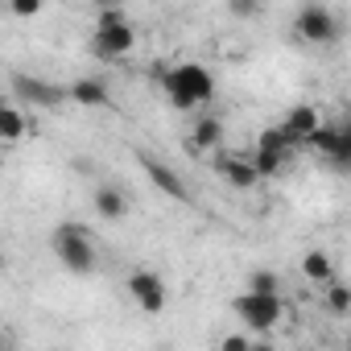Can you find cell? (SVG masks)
Returning a JSON list of instances; mask_svg holds the SVG:
<instances>
[{
	"label": "cell",
	"instance_id": "1",
	"mask_svg": "<svg viewBox=\"0 0 351 351\" xmlns=\"http://www.w3.org/2000/svg\"><path fill=\"white\" fill-rule=\"evenodd\" d=\"M161 91L178 112H195L199 104H207L215 95V79L203 62H178L161 75Z\"/></svg>",
	"mask_w": 351,
	"mask_h": 351
},
{
	"label": "cell",
	"instance_id": "2",
	"mask_svg": "<svg viewBox=\"0 0 351 351\" xmlns=\"http://www.w3.org/2000/svg\"><path fill=\"white\" fill-rule=\"evenodd\" d=\"M132 46H136V34H132L124 9H99L95 34H91V54L104 62H120L132 54Z\"/></svg>",
	"mask_w": 351,
	"mask_h": 351
},
{
	"label": "cell",
	"instance_id": "3",
	"mask_svg": "<svg viewBox=\"0 0 351 351\" xmlns=\"http://www.w3.org/2000/svg\"><path fill=\"white\" fill-rule=\"evenodd\" d=\"M50 248L66 273H79V277L95 273V240L83 223H58V232L50 236Z\"/></svg>",
	"mask_w": 351,
	"mask_h": 351
},
{
	"label": "cell",
	"instance_id": "4",
	"mask_svg": "<svg viewBox=\"0 0 351 351\" xmlns=\"http://www.w3.org/2000/svg\"><path fill=\"white\" fill-rule=\"evenodd\" d=\"M236 314H240L244 326H252V330H273V326L281 322V314H285V302H281V293L244 289V293L236 298Z\"/></svg>",
	"mask_w": 351,
	"mask_h": 351
},
{
	"label": "cell",
	"instance_id": "5",
	"mask_svg": "<svg viewBox=\"0 0 351 351\" xmlns=\"http://www.w3.org/2000/svg\"><path fill=\"white\" fill-rule=\"evenodd\" d=\"M293 29H298V38L310 42V46H330V42H339V34H343L339 17H335L326 5H302Z\"/></svg>",
	"mask_w": 351,
	"mask_h": 351
},
{
	"label": "cell",
	"instance_id": "6",
	"mask_svg": "<svg viewBox=\"0 0 351 351\" xmlns=\"http://www.w3.org/2000/svg\"><path fill=\"white\" fill-rule=\"evenodd\" d=\"M136 165L145 169V178H149L161 195H169L173 203H195V195H191V191H186V182H182V173L173 169V165H165L161 157H153V153L136 149Z\"/></svg>",
	"mask_w": 351,
	"mask_h": 351
},
{
	"label": "cell",
	"instance_id": "7",
	"mask_svg": "<svg viewBox=\"0 0 351 351\" xmlns=\"http://www.w3.org/2000/svg\"><path fill=\"white\" fill-rule=\"evenodd\" d=\"M13 91L34 108H62L66 104V87H58L50 79H38V75H13Z\"/></svg>",
	"mask_w": 351,
	"mask_h": 351
},
{
	"label": "cell",
	"instance_id": "8",
	"mask_svg": "<svg viewBox=\"0 0 351 351\" xmlns=\"http://www.w3.org/2000/svg\"><path fill=\"white\" fill-rule=\"evenodd\" d=\"M128 293H132V302H136L145 314H161V310H165V281H161L153 269H136V273L128 277Z\"/></svg>",
	"mask_w": 351,
	"mask_h": 351
},
{
	"label": "cell",
	"instance_id": "9",
	"mask_svg": "<svg viewBox=\"0 0 351 351\" xmlns=\"http://www.w3.org/2000/svg\"><path fill=\"white\" fill-rule=\"evenodd\" d=\"M215 169L223 173L236 191H252V186L261 182V173L252 169V161H248L244 153H219V157H215Z\"/></svg>",
	"mask_w": 351,
	"mask_h": 351
},
{
	"label": "cell",
	"instance_id": "10",
	"mask_svg": "<svg viewBox=\"0 0 351 351\" xmlns=\"http://www.w3.org/2000/svg\"><path fill=\"white\" fill-rule=\"evenodd\" d=\"M318 124H322L318 108H310V104H298V108H289V112L281 116V124H277V128L289 136V145H302V141H306V136H310Z\"/></svg>",
	"mask_w": 351,
	"mask_h": 351
},
{
	"label": "cell",
	"instance_id": "11",
	"mask_svg": "<svg viewBox=\"0 0 351 351\" xmlns=\"http://www.w3.org/2000/svg\"><path fill=\"white\" fill-rule=\"evenodd\" d=\"M66 99H75L79 108H108L112 104V91L104 79H75L66 87Z\"/></svg>",
	"mask_w": 351,
	"mask_h": 351
},
{
	"label": "cell",
	"instance_id": "12",
	"mask_svg": "<svg viewBox=\"0 0 351 351\" xmlns=\"http://www.w3.org/2000/svg\"><path fill=\"white\" fill-rule=\"evenodd\" d=\"M95 211H99L104 219L120 223V219L128 215V199H124V191H120V186H112V182L95 186Z\"/></svg>",
	"mask_w": 351,
	"mask_h": 351
},
{
	"label": "cell",
	"instance_id": "13",
	"mask_svg": "<svg viewBox=\"0 0 351 351\" xmlns=\"http://www.w3.org/2000/svg\"><path fill=\"white\" fill-rule=\"evenodd\" d=\"M191 145H195V149H219V145H223V120H219V116H203V120H195V128H191Z\"/></svg>",
	"mask_w": 351,
	"mask_h": 351
},
{
	"label": "cell",
	"instance_id": "14",
	"mask_svg": "<svg viewBox=\"0 0 351 351\" xmlns=\"http://www.w3.org/2000/svg\"><path fill=\"white\" fill-rule=\"evenodd\" d=\"M302 277L314 281V285H326V281L335 277L330 256H326V252H306V256H302Z\"/></svg>",
	"mask_w": 351,
	"mask_h": 351
},
{
	"label": "cell",
	"instance_id": "15",
	"mask_svg": "<svg viewBox=\"0 0 351 351\" xmlns=\"http://www.w3.org/2000/svg\"><path fill=\"white\" fill-rule=\"evenodd\" d=\"M326 161H330L335 169H347V165H351V128H339V132H335V141H330V149H326Z\"/></svg>",
	"mask_w": 351,
	"mask_h": 351
},
{
	"label": "cell",
	"instance_id": "16",
	"mask_svg": "<svg viewBox=\"0 0 351 351\" xmlns=\"http://www.w3.org/2000/svg\"><path fill=\"white\" fill-rule=\"evenodd\" d=\"M25 136V112L5 108L0 112V141H21Z\"/></svg>",
	"mask_w": 351,
	"mask_h": 351
},
{
	"label": "cell",
	"instance_id": "17",
	"mask_svg": "<svg viewBox=\"0 0 351 351\" xmlns=\"http://www.w3.org/2000/svg\"><path fill=\"white\" fill-rule=\"evenodd\" d=\"M326 306H330V314H347L351 310V285H343V281H326Z\"/></svg>",
	"mask_w": 351,
	"mask_h": 351
},
{
	"label": "cell",
	"instance_id": "18",
	"mask_svg": "<svg viewBox=\"0 0 351 351\" xmlns=\"http://www.w3.org/2000/svg\"><path fill=\"white\" fill-rule=\"evenodd\" d=\"M256 149H269V153H289L293 157V145H289V136L273 124V128H265L261 132V141H256Z\"/></svg>",
	"mask_w": 351,
	"mask_h": 351
},
{
	"label": "cell",
	"instance_id": "19",
	"mask_svg": "<svg viewBox=\"0 0 351 351\" xmlns=\"http://www.w3.org/2000/svg\"><path fill=\"white\" fill-rule=\"evenodd\" d=\"M248 289H256V293H281V277L273 269H256V273H248Z\"/></svg>",
	"mask_w": 351,
	"mask_h": 351
},
{
	"label": "cell",
	"instance_id": "20",
	"mask_svg": "<svg viewBox=\"0 0 351 351\" xmlns=\"http://www.w3.org/2000/svg\"><path fill=\"white\" fill-rule=\"evenodd\" d=\"M42 5H46V0H9V9H13V17H21V21L38 17V13H42Z\"/></svg>",
	"mask_w": 351,
	"mask_h": 351
},
{
	"label": "cell",
	"instance_id": "21",
	"mask_svg": "<svg viewBox=\"0 0 351 351\" xmlns=\"http://www.w3.org/2000/svg\"><path fill=\"white\" fill-rule=\"evenodd\" d=\"M228 9H232L236 17H256V13L265 9V0H228Z\"/></svg>",
	"mask_w": 351,
	"mask_h": 351
},
{
	"label": "cell",
	"instance_id": "22",
	"mask_svg": "<svg viewBox=\"0 0 351 351\" xmlns=\"http://www.w3.org/2000/svg\"><path fill=\"white\" fill-rule=\"evenodd\" d=\"M219 347H223V351H244V347H252V339H244V335H228Z\"/></svg>",
	"mask_w": 351,
	"mask_h": 351
},
{
	"label": "cell",
	"instance_id": "23",
	"mask_svg": "<svg viewBox=\"0 0 351 351\" xmlns=\"http://www.w3.org/2000/svg\"><path fill=\"white\" fill-rule=\"evenodd\" d=\"M91 5H99V9H124V0H91Z\"/></svg>",
	"mask_w": 351,
	"mask_h": 351
},
{
	"label": "cell",
	"instance_id": "24",
	"mask_svg": "<svg viewBox=\"0 0 351 351\" xmlns=\"http://www.w3.org/2000/svg\"><path fill=\"white\" fill-rule=\"evenodd\" d=\"M0 265H5V248H0Z\"/></svg>",
	"mask_w": 351,
	"mask_h": 351
},
{
	"label": "cell",
	"instance_id": "25",
	"mask_svg": "<svg viewBox=\"0 0 351 351\" xmlns=\"http://www.w3.org/2000/svg\"><path fill=\"white\" fill-rule=\"evenodd\" d=\"M5 108H9V104H5V99H0V112H5Z\"/></svg>",
	"mask_w": 351,
	"mask_h": 351
},
{
	"label": "cell",
	"instance_id": "26",
	"mask_svg": "<svg viewBox=\"0 0 351 351\" xmlns=\"http://www.w3.org/2000/svg\"><path fill=\"white\" fill-rule=\"evenodd\" d=\"M0 347H5V335H0Z\"/></svg>",
	"mask_w": 351,
	"mask_h": 351
}]
</instances>
